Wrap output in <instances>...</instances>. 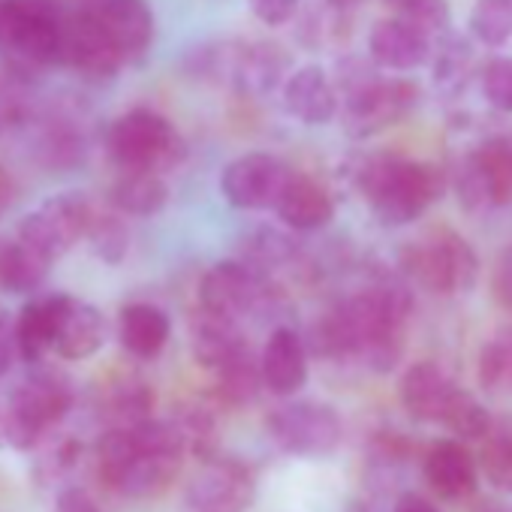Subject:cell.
Returning a JSON list of instances; mask_svg holds the SVG:
<instances>
[{
	"label": "cell",
	"mask_w": 512,
	"mask_h": 512,
	"mask_svg": "<svg viewBox=\"0 0 512 512\" xmlns=\"http://www.w3.org/2000/svg\"><path fill=\"white\" fill-rule=\"evenodd\" d=\"M266 428L278 449L296 458H326L344 440L341 413L323 401H287L269 413Z\"/></svg>",
	"instance_id": "obj_8"
},
{
	"label": "cell",
	"mask_w": 512,
	"mask_h": 512,
	"mask_svg": "<svg viewBox=\"0 0 512 512\" xmlns=\"http://www.w3.org/2000/svg\"><path fill=\"white\" fill-rule=\"evenodd\" d=\"M154 410V392L145 380L124 374L112 380L103 392V413L109 425H136L151 419Z\"/></svg>",
	"instance_id": "obj_27"
},
{
	"label": "cell",
	"mask_w": 512,
	"mask_h": 512,
	"mask_svg": "<svg viewBox=\"0 0 512 512\" xmlns=\"http://www.w3.org/2000/svg\"><path fill=\"white\" fill-rule=\"evenodd\" d=\"M473 151L485 169L494 205H509L512 202V136H491Z\"/></svg>",
	"instance_id": "obj_34"
},
{
	"label": "cell",
	"mask_w": 512,
	"mask_h": 512,
	"mask_svg": "<svg viewBox=\"0 0 512 512\" xmlns=\"http://www.w3.org/2000/svg\"><path fill=\"white\" fill-rule=\"evenodd\" d=\"M19 359V344H16V317L0 311V377H4L13 362Z\"/></svg>",
	"instance_id": "obj_45"
},
{
	"label": "cell",
	"mask_w": 512,
	"mask_h": 512,
	"mask_svg": "<svg viewBox=\"0 0 512 512\" xmlns=\"http://www.w3.org/2000/svg\"><path fill=\"white\" fill-rule=\"evenodd\" d=\"M398 275L428 293L458 296L476 287L479 256L455 229L437 226L398 250Z\"/></svg>",
	"instance_id": "obj_6"
},
{
	"label": "cell",
	"mask_w": 512,
	"mask_h": 512,
	"mask_svg": "<svg viewBox=\"0 0 512 512\" xmlns=\"http://www.w3.org/2000/svg\"><path fill=\"white\" fill-rule=\"evenodd\" d=\"M356 184L380 226L401 229L416 223L443 196L446 175L425 160L374 154L359 163Z\"/></svg>",
	"instance_id": "obj_2"
},
{
	"label": "cell",
	"mask_w": 512,
	"mask_h": 512,
	"mask_svg": "<svg viewBox=\"0 0 512 512\" xmlns=\"http://www.w3.org/2000/svg\"><path fill=\"white\" fill-rule=\"evenodd\" d=\"M172 320L151 302H130L118 314V341L133 359H157L169 344Z\"/></svg>",
	"instance_id": "obj_22"
},
{
	"label": "cell",
	"mask_w": 512,
	"mask_h": 512,
	"mask_svg": "<svg viewBox=\"0 0 512 512\" xmlns=\"http://www.w3.org/2000/svg\"><path fill=\"white\" fill-rule=\"evenodd\" d=\"M13 202H16V181H13L10 169L0 163V217L10 211Z\"/></svg>",
	"instance_id": "obj_48"
},
{
	"label": "cell",
	"mask_w": 512,
	"mask_h": 512,
	"mask_svg": "<svg viewBox=\"0 0 512 512\" xmlns=\"http://www.w3.org/2000/svg\"><path fill=\"white\" fill-rule=\"evenodd\" d=\"M329 4H332L335 10H353V7L362 4V0H329Z\"/></svg>",
	"instance_id": "obj_49"
},
{
	"label": "cell",
	"mask_w": 512,
	"mask_h": 512,
	"mask_svg": "<svg viewBox=\"0 0 512 512\" xmlns=\"http://www.w3.org/2000/svg\"><path fill=\"white\" fill-rule=\"evenodd\" d=\"M88 244L91 250L100 256L103 263L109 266H118L127 250H130V229L127 223L121 220V211H109V208H100L94 205V214H91V223H88Z\"/></svg>",
	"instance_id": "obj_33"
},
{
	"label": "cell",
	"mask_w": 512,
	"mask_h": 512,
	"mask_svg": "<svg viewBox=\"0 0 512 512\" xmlns=\"http://www.w3.org/2000/svg\"><path fill=\"white\" fill-rule=\"evenodd\" d=\"M431 37L404 19H380L368 34V58L377 70L413 73L431 61Z\"/></svg>",
	"instance_id": "obj_15"
},
{
	"label": "cell",
	"mask_w": 512,
	"mask_h": 512,
	"mask_svg": "<svg viewBox=\"0 0 512 512\" xmlns=\"http://www.w3.org/2000/svg\"><path fill=\"white\" fill-rule=\"evenodd\" d=\"M476 377L488 392H512V323H503L482 344Z\"/></svg>",
	"instance_id": "obj_32"
},
{
	"label": "cell",
	"mask_w": 512,
	"mask_h": 512,
	"mask_svg": "<svg viewBox=\"0 0 512 512\" xmlns=\"http://www.w3.org/2000/svg\"><path fill=\"white\" fill-rule=\"evenodd\" d=\"M485 512H506V509H500V506H488Z\"/></svg>",
	"instance_id": "obj_51"
},
{
	"label": "cell",
	"mask_w": 512,
	"mask_h": 512,
	"mask_svg": "<svg viewBox=\"0 0 512 512\" xmlns=\"http://www.w3.org/2000/svg\"><path fill=\"white\" fill-rule=\"evenodd\" d=\"M256 500V479L235 458H205L184 491L187 512H247Z\"/></svg>",
	"instance_id": "obj_12"
},
{
	"label": "cell",
	"mask_w": 512,
	"mask_h": 512,
	"mask_svg": "<svg viewBox=\"0 0 512 512\" xmlns=\"http://www.w3.org/2000/svg\"><path fill=\"white\" fill-rule=\"evenodd\" d=\"M455 392H458V383L437 362H428V359L413 362L398 380V401L404 413L416 422L440 425Z\"/></svg>",
	"instance_id": "obj_17"
},
{
	"label": "cell",
	"mask_w": 512,
	"mask_h": 512,
	"mask_svg": "<svg viewBox=\"0 0 512 512\" xmlns=\"http://www.w3.org/2000/svg\"><path fill=\"white\" fill-rule=\"evenodd\" d=\"M94 214V202L82 193H61L34 208L19 229V238L34 244L49 260H61L85 235Z\"/></svg>",
	"instance_id": "obj_9"
},
{
	"label": "cell",
	"mask_w": 512,
	"mask_h": 512,
	"mask_svg": "<svg viewBox=\"0 0 512 512\" xmlns=\"http://www.w3.org/2000/svg\"><path fill=\"white\" fill-rule=\"evenodd\" d=\"M452 190L458 196V205L464 211H485L494 205L491 199V187H488V178H485V169L476 157V151H467L464 157L455 160L452 166Z\"/></svg>",
	"instance_id": "obj_38"
},
{
	"label": "cell",
	"mask_w": 512,
	"mask_h": 512,
	"mask_svg": "<svg viewBox=\"0 0 512 512\" xmlns=\"http://www.w3.org/2000/svg\"><path fill=\"white\" fill-rule=\"evenodd\" d=\"M422 473L428 488L443 500H464L479 485V461L458 437L431 443L422 458Z\"/></svg>",
	"instance_id": "obj_19"
},
{
	"label": "cell",
	"mask_w": 512,
	"mask_h": 512,
	"mask_svg": "<svg viewBox=\"0 0 512 512\" xmlns=\"http://www.w3.org/2000/svg\"><path fill=\"white\" fill-rule=\"evenodd\" d=\"M440 425L449 428L458 440H485L488 431L494 428V419H491L488 407L473 392L458 386V392L449 401V410H446Z\"/></svg>",
	"instance_id": "obj_35"
},
{
	"label": "cell",
	"mask_w": 512,
	"mask_h": 512,
	"mask_svg": "<svg viewBox=\"0 0 512 512\" xmlns=\"http://www.w3.org/2000/svg\"><path fill=\"white\" fill-rule=\"evenodd\" d=\"M43 157L52 163V166H70L82 157L85 151V133H82V124L73 112L67 109H55L49 118H46V130L43 136L37 139Z\"/></svg>",
	"instance_id": "obj_31"
},
{
	"label": "cell",
	"mask_w": 512,
	"mask_h": 512,
	"mask_svg": "<svg viewBox=\"0 0 512 512\" xmlns=\"http://www.w3.org/2000/svg\"><path fill=\"white\" fill-rule=\"evenodd\" d=\"M58 314H61V293L31 299L16 317V344L19 359L28 365H40L46 353H55L58 335Z\"/></svg>",
	"instance_id": "obj_23"
},
{
	"label": "cell",
	"mask_w": 512,
	"mask_h": 512,
	"mask_svg": "<svg viewBox=\"0 0 512 512\" xmlns=\"http://www.w3.org/2000/svg\"><path fill=\"white\" fill-rule=\"evenodd\" d=\"M88 7L112 46L121 52L124 64H136L151 52L157 22L148 0H94Z\"/></svg>",
	"instance_id": "obj_14"
},
{
	"label": "cell",
	"mask_w": 512,
	"mask_h": 512,
	"mask_svg": "<svg viewBox=\"0 0 512 512\" xmlns=\"http://www.w3.org/2000/svg\"><path fill=\"white\" fill-rule=\"evenodd\" d=\"M491 293H494V302L512 314V244L503 247L497 256L494 272H491Z\"/></svg>",
	"instance_id": "obj_44"
},
{
	"label": "cell",
	"mask_w": 512,
	"mask_h": 512,
	"mask_svg": "<svg viewBox=\"0 0 512 512\" xmlns=\"http://www.w3.org/2000/svg\"><path fill=\"white\" fill-rule=\"evenodd\" d=\"M64 67L76 70L88 82H112L124 58L100 28L91 7L79 13H67V37H64Z\"/></svg>",
	"instance_id": "obj_13"
},
{
	"label": "cell",
	"mask_w": 512,
	"mask_h": 512,
	"mask_svg": "<svg viewBox=\"0 0 512 512\" xmlns=\"http://www.w3.org/2000/svg\"><path fill=\"white\" fill-rule=\"evenodd\" d=\"M293 253H296V241L278 229H256L244 244V260L256 269H263V272L287 263Z\"/></svg>",
	"instance_id": "obj_41"
},
{
	"label": "cell",
	"mask_w": 512,
	"mask_h": 512,
	"mask_svg": "<svg viewBox=\"0 0 512 512\" xmlns=\"http://www.w3.org/2000/svg\"><path fill=\"white\" fill-rule=\"evenodd\" d=\"M247 4H250V13L266 28H281L296 19L302 0H247Z\"/></svg>",
	"instance_id": "obj_43"
},
{
	"label": "cell",
	"mask_w": 512,
	"mask_h": 512,
	"mask_svg": "<svg viewBox=\"0 0 512 512\" xmlns=\"http://www.w3.org/2000/svg\"><path fill=\"white\" fill-rule=\"evenodd\" d=\"M380 4L395 19H404V22L416 25L428 37L446 34L449 25H452V7H449V0H380Z\"/></svg>",
	"instance_id": "obj_39"
},
{
	"label": "cell",
	"mask_w": 512,
	"mask_h": 512,
	"mask_svg": "<svg viewBox=\"0 0 512 512\" xmlns=\"http://www.w3.org/2000/svg\"><path fill=\"white\" fill-rule=\"evenodd\" d=\"M308 353L311 350H308L305 338L293 326L272 329V335L260 353L266 389L278 398L299 395L308 383Z\"/></svg>",
	"instance_id": "obj_18"
},
{
	"label": "cell",
	"mask_w": 512,
	"mask_h": 512,
	"mask_svg": "<svg viewBox=\"0 0 512 512\" xmlns=\"http://www.w3.org/2000/svg\"><path fill=\"white\" fill-rule=\"evenodd\" d=\"M34 455H37V461H34L37 476H40L46 485H52V482H61L64 476H70V473L79 467V461H82V455H85V443H82L76 434L61 431V425H58L55 431H49V434L37 443Z\"/></svg>",
	"instance_id": "obj_30"
},
{
	"label": "cell",
	"mask_w": 512,
	"mask_h": 512,
	"mask_svg": "<svg viewBox=\"0 0 512 512\" xmlns=\"http://www.w3.org/2000/svg\"><path fill=\"white\" fill-rule=\"evenodd\" d=\"M106 151L118 169H145L163 175L184 160L187 145L166 115L139 106L109 124Z\"/></svg>",
	"instance_id": "obj_7"
},
{
	"label": "cell",
	"mask_w": 512,
	"mask_h": 512,
	"mask_svg": "<svg viewBox=\"0 0 512 512\" xmlns=\"http://www.w3.org/2000/svg\"><path fill=\"white\" fill-rule=\"evenodd\" d=\"M67 10L58 0H0V52L7 64L34 76L64 64Z\"/></svg>",
	"instance_id": "obj_4"
},
{
	"label": "cell",
	"mask_w": 512,
	"mask_h": 512,
	"mask_svg": "<svg viewBox=\"0 0 512 512\" xmlns=\"http://www.w3.org/2000/svg\"><path fill=\"white\" fill-rule=\"evenodd\" d=\"M214 374H217V398L229 407L250 404L256 395H260V389H266L260 359L253 356L250 347H244L232 362H226Z\"/></svg>",
	"instance_id": "obj_29"
},
{
	"label": "cell",
	"mask_w": 512,
	"mask_h": 512,
	"mask_svg": "<svg viewBox=\"0 0 512 512\" xmlns=\"http://www.w3.org/2000/svg\"><path fill=\"white\" fill-rule=\"evenodd\" d=\"M31 118V76L4 67L0 70V127H16Z\"/></svg>",
	"instance_id": "obj_40"
},
{
	"label": "cell",
	"mask_w": 512,
	"mask_h": 512,
	"mask_svg": "<svg viewBox=\"0 0 512 512\" xmlns=\"http://www.w3.org/2000/svg\"><path fill=\"white\" fill-rule=\"evenodd\" d=\"M350 512H380L377 506H371V503H359V506H353Z\"/></svg>",
	"instance_id": "obj_50"
},
{
	"label": "cell",
	"mask_w": 512,
	"mask_h": 512,
	"mask_svg": "<svg viewBox=\"0 0 512 512\" xmlns=\"http://www.w3.org/2000/svg\"><path fill=\"white\" fill-rule=\"evenodd\" d=\"M52 272V260L25 238L0 241V287L7 293L31 296L37 293Z\"/></svg>",
	"instance_id": "obj_26"
},
{
	"label": "cell",
	"mask_w": 512,
	"mask_h": 512,
	"mask_svg": "<svg viewBox=\"0 0 512 512\" xmlns=\"http://www.w3.org/2000/svg\"><path fill=\"white\" fill-rule=\"evenodd\" d=\"M281 100H284L287 115H293L305 127L329 124L341 106L338 88H335L332 76L326 73V67H320V64L296 67L281 85Z\"/></svg>",
	"instance_id": "obj_16"
},
{
	"label": "cell",
	"mask_w": 512,
	"mask_h": 512,
	"mask_svg": "<svg viewBox=\"0 0 512 512\" xmlns=\"http://www.w3.org/2000/svg\"><path fill=\"white\" fill-rule=\"evenodd\" d=\"M190 347H193V359L205 371H220L247 347V338L238 332L235 320L217 317L199 308V317L193 320V329H190Z\"/></svg>",
	"instance_id": "obj_24"
},
{
	"label": "cell",
	"mask_w": 512,
	"mask_h": 512,
	"mask_svg": "<svg viewBox=\"0 0 512 512\" xmlns=\"http://www.w3.org/2000/svg\"><path fill=\"white\" fill-rule=\"evenodd\" d=\"M55 512H103V506L94 500V494L88 488L70 485L58 494L55 500Z\"/></svg>",
	"instance_id": "obj_46"
},
{
	"label": "cell",
	"mask_w": 512,
	"mask_h": 512,
	"mask_svg": "<svg viewBox=\"0 0 512 512\" xmlns=\"http://www.w3.org/2000/svg\"><path fill=\"white\" fill-rule=\"evenodd\" d=\"M106 335H109L106 317L97 305L61 293V314H58V335H55V353L61 359L85 362L97 356L106 344Z\"/></svg>",
	"instance_id": "obj_20"
},
{
	"label": "cell",
	"mask_w": 512,
	"mask_h": 512,
	"mask_svg": "<svg viewBox=\"0 0 512 512\" xmlns=\"http://www.w3.org/2000/svg\"><path fill=\"white\" fill-rule=\"evenodd\" d=\"M350 67L353 73L341 67V79H338V97L350 136L371 139L377 133H386L398 127L419 106L422 91L416 82L377 76V70L359 61H350Z\"/></svg>",
	"instance_id": "obj_5"
},
{
	"label": "cell",
	"mask_w": 512,
	"mask_h": 512,
	"mask_svg": "<svg viewBox=\"0 0 512 512\" xmlns=\"http://www.w3.org/2000/svg\"><path fill=\"white\" fill-rule=\"evenodd\" d=\"M73 380L55 368L34 371L4 404H0V449L34 452L73 410Z\"/></svg>",
	"instance_id": "obj_3"
},
{
	"label": "cell",
	"mask_w": 512,
	"mask_h": 512,
	"mask_svg": "<svg viewBox=\"0 0 512 512\" xmlns=\"http://www.w3.org/2000/svg\"><path fill=\"white\" fill-rule=\"evenodd\" d=\"M479 473L497 488L512 494V425H494L482 440Z\"/></svg>",
	"instance_id": "obj_37"
},
{
	"label": "cell",
	"mask_w": 512,
	"mask_h": 512,
	"mask_svg": "<svg viewBox=\"0 0 512 512\" xmlns=\"http://www.w3.org/2000/svg\"><path fill=\"white\" fill-rule=\"evenodd\" d=\"M281 223L293 232H317L335 220V196L329 187L311 175L290 172L278 205H275Z\"/></svg>",
	"instance_id": "obj_21"
},
{
	"label": "cell",
	"mask_w": 512,
	"mask_h": 512,
	"mask_svg": "<svg viewBox=\"0 0 512 512\" xmlns=\"http://www.w3.org/2000/svg\"><path fill=\"white\" fill-rule=\"evenodd\" d=\"M196 293L202 311L238 320L266 302L269 281L263 269L250 266L247 260H223L202 275Z\"/></svg>",
	"instance_id": "obj_10"
},
{
	"label": "cell",
	"mask_w": 512,
	"mask_h": 512,
	"mask_svg": "<svg viewBox=\"0 0 512 512\" xmlns=\"http://www.w3.org/2000/svg\"><path fill=\"white\" fill-rule=\"evenodd\" d=\"M410 314V281L404 275L383 278L320 314L305 344L320 359H359L386 374L404 353Z\"/></svg>",
	"instance_id": "obj_1"
},
{
	"label": "cell",
	"mask_w": 512,
	"mask_h": 512,
	"mask_svg": "<svg viewBox=\"0 0 512 512\" xmlns=\"http://www.w3.org/2000/svg\"><path fill=\"white\" fill-rule=\"evenodd\" d=\"M290 178V169L266 151H250L229 160L220 172V193L238 211H266L278 205V196Z\"/></svg>",
	"instance_id": "obj_11"
},
{
	"label": "cell",
	"mask_w": 512,
	"mask_h": 512,
	"mask_svg": "<svg viewBox=\"0 0 512 512\" xmlns=\"http://www.w3.org/2000/svg\"><path fill=\"white\" fill-rule=\"evenodd\" d=\"M473 73V46L455 34H440L431 49V79L437 91L458 94L464 91L467 79Z\"/></svg>",
	"instance_id": "obj_28"
},
{
	"label": "cell",
	"mask_w": 512,
	"mask_h": 512,
	"mask_svg": "<svg viewBox=\"0 0 512 512\" xmlns=\"http://www.w3.org/2000/svg\"><path fill=\"white\" fill-rule=\"evenodd\" d=\"M109 202L121 214L130 217H151L166 208L169 184L160 172L145 169H118V178L109 187Z\"/></svg>",
	"instance_id": "obj_25"
},
{
	"label": "cell",
	"mask_w": 512,
	"mask_h": 512,
	"mask_svg": "<svg viewBox=\"0 0 512 512\" xmlns=\"http://www.w3.org/2000/svg\"><path fill=\"white\" fill-rule=\"evenodd\" d=\"M389 512H440V509H437V503H431L422 494H401Z\"/></svg>",
	"instance_id": "obj_47"
},
{
	"label": "cell",
	"mask_w": 512,
	"mask_h": 512,
	"mask_svg": "<svg viewBox=\"0 0 512 512\" xmlns=\"http://www.w3.org/2000/svg\"><path fill=\"white\" fill-rule=\"evenodd\" d=\"M467 28L488 49L506 46L512 40V0H476Z\"/></svg>",
	"instance_id": "obj_36"
},
{
	"label": "cell",
	"mask_w": 512,
	"mask_h": 512,
	"mask_svg": "<svg viewBox=\"0 0 512 512\" xmlns=\"http://www.w3.org/2000/svg\"><path fill=\"white\" fill-rule=\"evenodd\" d=\"M482 97L491 109L512 115V58H494L479 76Z\"/></svg>",
	"instance_id": "obj_42"
}]
</instances>
